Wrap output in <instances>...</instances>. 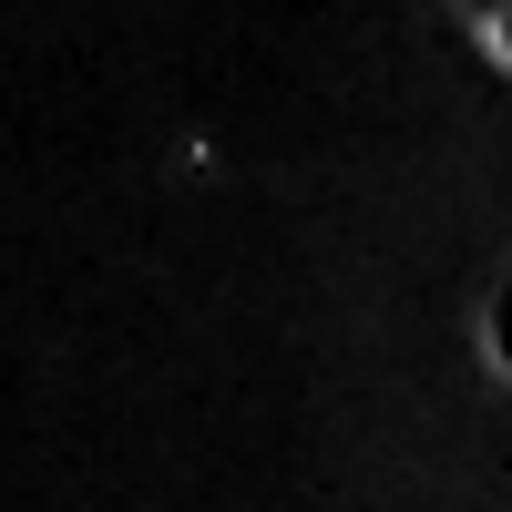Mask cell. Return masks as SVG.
I'll return each instance as SVG.
<instances>
[{
    "label": "cell",
    "instance_id": "cell-1",
    "mask_svg": "<svg viewBox=\"0 0 512 512\" xmlns=\"http://www.w3.org/2000/svg\"><path fill=\"white\" fill-rule=\"evenodd\" d=\"M492 359H502V369H512V287H502V297H492Z\"/></svg>",
    "mask_w": 512,
    "mask_h": 512
}]
</instances>
